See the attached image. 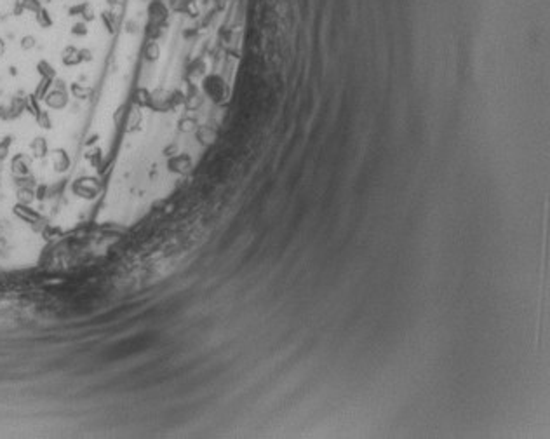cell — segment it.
Segmentation results:
<instances>
[{
    "label": "cell",
    "instance_id": "obj_1",
    "mask_svg": "<svg viewBox=\"0 0 550 439\" xmlns=\"http://www.w3.org/2000/svg\"><path fill=\"white\" fill-rule=\"evenodd\" d=\"M30 305L19 302V300L0 297V326H11V324L24 323L30 314Z\"/></svg>",
    "mask_w": 550,
    "mask_h": 439
},
{
    "label": "cell",
    "instance_id": "obj_2",
    "mask_svg": "<svg viewBox=\"0 0 550 439\" xmlns=\"http://www.w3.org/2000/svg\"><path fill=\"white\" fill-rule=\"evenodd\" d=\"M14 213L18 214L19 218H23L24 222H28V223H35V222H40V220H42V216L37 213L35 209L28 208V204H21V202L14 206Z\"/></svg>",
    "mask_w": 550,
    "mask_h": 439
},
{
    "label": "cell",
    "instance_id": "obj_3",
    "mask_svg": "<svg viewBox=\"0 0 550 439\" xmlns=\"http://www.w3.org/2000/svg\"><path fill=\"white\" fill-rule=\"evenodd\" d=\"M30 150H32V155L35 159H44L45 155L49 154V147H47V141H45V138H35L32 143H30Z\"/></svg>",
    "mask_w": 550,
    "mask_h": 439
},
{
    "label": "cell",
    "instance_id": "obj_4",
    "mask_svg": "<svg viewBox=\"0 0 550 439\" xmlns=\"http://www.w3.org/2000/svg\"><path fill=\"white\" fill-rule=\"evenodd\" d=\"M11 145H12V136H4L2 140H0V162L7 159Z\"/></svg>",
    "mask_w": 550,
    "mask_h": 439
},
{
    "label": "cell",
    "instance_id": "obj_5",
    "mask_svg": "<svg viewBox=\"0 0 550 439\" xmlns=\"http://www.w3.org/2000/svg\"><path fill=\"white\" fill-rule=\"evenodd\" d=\"M35 45H37V39L33 35H30V33L28 35H23L19 39V47L23 51H32Z\"/></svg>",
    "mask_w": 550,
    "mask_h": 439
}]
</instances>
